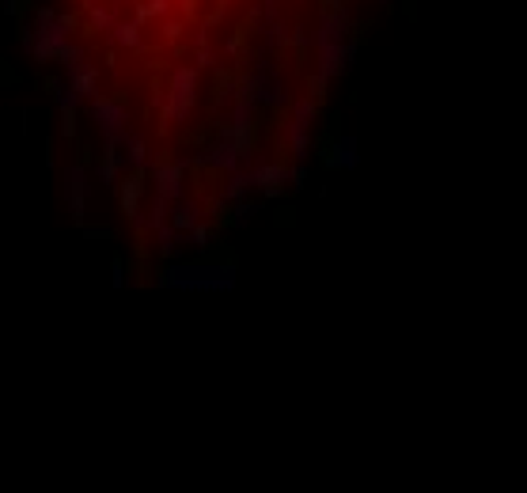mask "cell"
Instances as JSON below:
<instances>
[{
  "instance_id": "cell-1",
  "label": "cell",
  "mask_w": 527,
  "mask_h": 493,
  "mask_svg": "<svg viewBox=\"0 0 527 493\" xmlns=\"http://www.w3.org/2000/svg\"><path fill=\"white\" fill-rule=\"evenodd\" d=\"M68 23L65 16H57V11L46 8L42 16H39V27L34 31H23L19 34V42L23 46H31V54L39 57V61H50V57H61L65 54V46H68Z\"/></svg>"
},
{
  "instance_id": "cell-2",
  "label": "cell",
  "mask_w": 527,
  "mask_h": 493,
  "mask_svg": "<svg viewBox=\"0 0 527 493\" xmlns=\"http://www.w3.org/2000/svg\"><path fill=\"white\" fill-rule=\"evenodd\" d=\"M91 118L99 122V129H103V137L111 141V144H118L122 141V129H126V111L118 103H106V99H99L91 106Z\"/></svg>"
},
{
  "instance_id": "cell-3",
  "label": "cell",
  "mask_w": 527,
  "mask_h": 493,
  "mask_svg": "<svg viewBox=\"0 0 527 493\" xmlns=\"http://www.w3.org/2000/svg\"><path fill=\"white\" fill-rule=\"evenodd\" d=\"M190 99H194V72H190V68H178L175 80H171V111H167V118H171V122L186 118Z\"/></svg>"
},
{
  "instance_id": "cell-4",
  "label": "cell",
  "mask_w": 527,
  "mask_h": 493,
  "mask_svg": "<svg viewBox=\"0 0 527 493\" xmlns=\"http://www.w3.org/2000/svg\"><path fill=\"white\" fill-rule=\"evenodd\" d=\"M65 68H68V80H73V91L76 99H91L95 95V68L83 61V57H76V61H65Z\"/></svg>"
},
{
  "instance_id": "cell-5",
  "label": "cell",
  "mask_w": 527,
  "mask_h": 493,
  "mask_svg": "<svg viewBox=\"0 0 527 493\" xmlns=\"http://www.w3.org/2000/svg\"><path fill=\"white\" fill-rule=\"evenodd\" d=\"M111 39L118 46H126V50H137V46H140V27H137V23H114Z\"/></svg>"
},
{
  "instance_id": "cell-6",
  "label": "cell",
  "mask_w": 527,
  "mask_h": 493,
  "mask_svg": "<svg viewBox=\"0 0 527 493\" xmlns=\"http://www.w3.org/2000/svg\"><path fill=\"white\" fill-rule=\"evenodd\" d=\"M88 19H91V27H99V31H111L114 23H118V19H114V11H106V8H91V11H88Z\"/></svg>"
},
{
  "instance_id": "cell-7",
  "label": "cell",
  "mask_w": 527,
  "mask_h": 493,
  "mask_svg": "<svg viewBox=\"0 0 527 493\" xmlns=\"http://www.w3.org/2000/svg\"><path fill=\"white\" fill-rule=\"evenodd\" d=\"M57 99H61V106H65V111H73V106L80 103V99H76L73 91H61V95H57Z\"/></svg>"
},
{
  "instance_id": "cell-8",
  "label": "cell",
  "mask_w": 527,
  "mask_h": 493,
  "mask_svg": "<svg viewBox=\"0 0 527 493\" xmlns=\"http://www.w3.org/2000/svg\"><path fill=\"white\" fill-rule=\"evenodd\" d=\"M16 8H19L16 0H4V11H8V16H16Z\"/></svg>"
}]
</instances>
